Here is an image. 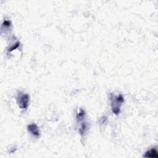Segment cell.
<instances>
[{
    "instance_id": "cell-4",
    "label": "cell",
    "mask_w": 158,
    "mask_h": 158,
    "mask_svg": "<svg viewBox=\"0 0 158 158\" xmlns=\"http://www.w3.org/2000/svg\"><path fill=\"white\" fill-rule=\"evenodd\" d=\"M78 122L81 123L79 129V133L80 134L81 136H84L85 135L88 130V125L85 121H84V120H82Z\"/></svg>"
},
{
    "instance_id": "cell-6",
    "label": "cell",
    "mask_w": 158,
    "mask_h": 158,
    "mask_svg": "<svg viewBox=\"0 0 158 158\" xmlns=\"http://www.w3.org/2000/svg\"><path fill=\"white\" fill-rule=\"evenodd\" d=\"M10 26H11V22L9 20L5 19L2 24V28L4 27V28H8Z\"/></svg>"
},
{
    "instance_id": "cell-7",
    "label": "cell",
    "mask_w": 158,
    "mask_h": 158,
    "mask_svg": "<svg viewBox=\"0 0 158 158\" xmlns=\"http://www.w3.org/2000/svg\"><path fill=\"white\" fill-rule=\"evenodd\" d=\"M19 45H20L19 41H17V43H16L15 44H14L13 46L9 47V48L7 49V51L8 52H11V51H13V50L17 49L19 46Z\"/></svg>"
},
{
    "instance_id": "cell-3",
    "label": "cell",
    "mask_w": 158,
    "mask_h": 158,
    "mask_svg": "<svg viewBox=\"0 0 158 158\" xmlns=\"http://www.w3.org/2000/svg\"><path fill=\"white\" fill-rule=\"evenodd\" d=\"M27 130L31 135H32L35 138H38L40 135L39 128L36 124L33 123L28 125Z\"/></svg>"
},
{
    "instance_id": "cell-5",
    "label": "cell",
    "mask_w": 158,
    "mask_h": 158,
    "mask_svg": "<svg viewBox=\"0 0 158 158\" xmlns=\"http://www.w3.org/2000/svg\"><path fill=\"white\" fill-rule=\"evenodd\" d=\"M144 157H150V158H154L158 157L157 151L156 148H152L151 149L147 151L143 155Z\"/></svg>"
},
{
    "instance_id": "cell-2",
    "label": "cell",
    "mask_w": 158,
    "mask_h": 158,
    "mask_svg": "<svg viewBox=\"0 0 158 158\" xmlns=\"http://www.w3.org/2000/svg\"><path fill=\"white\" fill-rule=\"evenodd\" d=\"M17 103L19 108L22 109H26L29 106L30 96L27 93L20 92L17 97Z\"/></svg>"
},
{
    "instance_id": "cell-1",
    "label": "cell",
    "mask_w": 158,
    "mask_h": 158,
    "mask_svg": "<svg viewBox=\"0 0 158 158\" xmlns=\"http://www.w3.org/2000/svg\"><path fill=\"white\" fill-rule=\"evenodd\" d=\"M109 98L111 101L112 112L115 115H119L121 112V107L123 103H124V98L122 94L115 96L112 93H110Z\"/></svg>"
}]
</instances>
